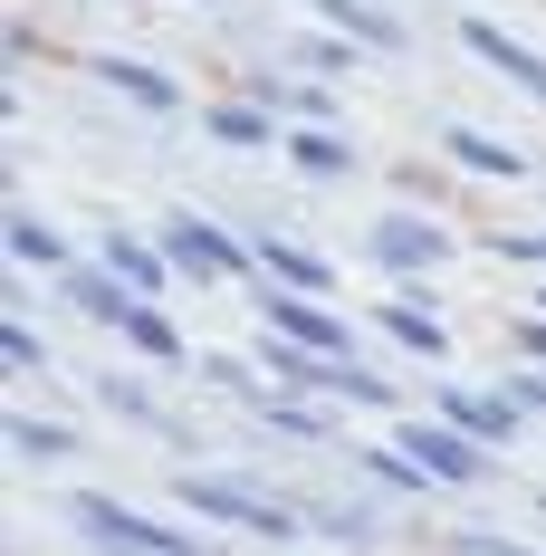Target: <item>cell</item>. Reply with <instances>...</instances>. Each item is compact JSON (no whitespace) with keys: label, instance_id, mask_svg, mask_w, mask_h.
Masks as SVG:
<instances>
[{"label":"cell","instance_id":"cell-5","mask_svg":"<svg viewBox=\"0 0 546 556\" xmlns=\"http://www.w3.org/2000/svg\"><path fill=\"white\" fill-rule=\"evenodd\" d=\"M297 164H307V173H345V144H317V135H307V144H297Z\"/></svg>","mask_w":546,"mask_h":556},{"label":"cell","instance_id":"cell-3","mask_svg":"<svg viewBox=\"0 0 546 556\" xmlns=\"http://www.w3.org/2000/svg\"><path fill=\"white\" fill-rule=\"evenodd\" d=\"M383 260H412V269H422V260H441V240L422 222H383Z\"/></svg>","mask_w":546,"mask_h":556},{"label":"cell","instance_id":"cell-4","mask_svg":"<svg viewBox=\"0 0 546 556\" xmlns=\"http://www.w3.org/2000/svg\"><path fill=\"white\" fill-rule=\"evenodd\" d=\"M460 164H480V173H518V154H498V144H480V135H460Z\"/></svg>","mask_w":546,"mask_h":556},{"label":"cell","instance_id":"cell-1","mask_svg":"<svg viewBox=\"0 0 546 556\" xmlns=\"http://www.w3.org/2000/svg\"><path fill=\"white\" fill-rule=\"evenodd\" d=\"M470 49L490 58V67H508V77H518L528 97H546V58H528L518 39H498V29H480V20H470Z\"/></svg>","mask_w":546,"mask_h":556},{"label":"cell","instance_id":"cell-2","mask_svg":"<svg viewBox=\"0 0 546 556\" xmlns=\"http://www.w3.org/2000/svg\"><path fill=\"white\" fill-rule=\"evenodd\" d=\"M97 77H106V87H125V97H144V106H173V77L135 67V58H97Z\"/></svg>","mask_w":546,"mask_h":556}]
</instances>
